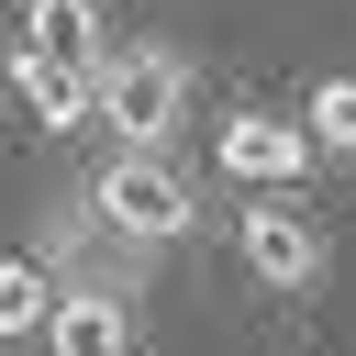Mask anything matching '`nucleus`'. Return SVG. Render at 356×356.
Here are the masks:
<instances>
[{
	"mask_svg": "<svg viewBox=\"0 0 356 356\" xmlns=\"http://www.w3.org/2000/svg\"><path fill=\"white\" fill-rule=\"evenodd\" d=\"M245 267H256V289H312V278H323V234H312L278 189H256V211H245Z\"/></svg>",
	"mask_w": 356,
	"mask_h": 356,
	"instance_id": "20e7f679",
	"label": "nucleus"
},
{
	"mask_svg": "<svg viewBox=\"0 0 356 356\" xmlns=\"http://www.w3.org/2000/svg\"><path fill=\"white\" fill-rule=\"evenodd\" d=\"M11 78H22V111H33L44 134H78V122H89V67H67V56H44V44H11Z\"/></svg>",
	"mask_w": 356,
	"mask_h": 356,
	"instance_id": "423d86ee",
	"label": "nucleus"
},
{
	"mask_svg": "<svg viewBox=\"0 0 356 356\" xmlns=\"http://www.w3.org/2000/svg\"><path fill=\"white\" fill-rule=\"evenodd\" d=\"M300 134H312V156H356V78H323Z\"/></svg>",
	"mask_w": 356,
	"mask_h": 356,
	"instance_id": "1a4fd4ad",
	"label": "nucleus"
},
{
	"mask_svg": "<svg viewBox=\"0 0 356 356\" xmlns=\"http://www.w3.org/2000/svg\"><path fill=\"white\" fill-rule=\"evenodd\" d=\"M22 44H44V56H67V67H100V0H33V22H22Z\"/></svg>",
	"mask_w": 356,
	"mask_h": 356,
	"instance_id": "0eeeda50",
	"label": "nucleus"
},
{
	"mask_svg": "<svg viewBox=\"0 0 356 356\" xmlns=\"http://www.w3.org/2000/svg\"><path fill=\"white\" fill-rule=\"evenodd\" d=\"M44 345L56 356H134V300L111 278H78V289L44 300Z\"/></svg>",
	"mask_w": 356,
	"mask_h": 356,
	"instance_id": "39448f33",
	"label": "nucleus"
},
{
	"mask_svg": "<svg viewBox=\"0 0 356 356\" xmlns=\"http://www.w3.org/2000/svg\"><path fill=\"white\" fill-rule=\"evenodd\" d=\"M44 300H56V278H44V256H0V345H22V334H44Z\"/></svg>",
	"mask_w": 356,
	"mask_h": 356,
	"instance_id": "6e6552de",
	"label": "nucleus"
},
{
	"mask_svg": "<svg viewBox=\"0 0 356 356\" xmlns=\"http://www.w3.org/2000/svg\"><path fill=\"white\" fill-rule=\"evenodd\" d=\"M89 122H111V145L167 156L178 122H189V67H178L167 44H100V67H89Z\"/></svg>",
	"mask_w": 356,
	"mask_h": 356,
	"instance_id": "f257e3e1",
	"label": "nucleus"
},
{
	"mask_svg": "<svg viewBox=\"0 0 356 356\" xmlns=\"http://www.w3.org/2000/svg\"><path fill=\"white\" fill-rule=\"evenodd\" d=\"M89 211H100V234H122V245H178V234L200 222L189 178H178V167H156L145 145H122V156L89 178Z\"/></svg>",
	"mask_w": 356,
	"mask_h": 356,
	"instance_id": "f03ea898",
	"label": "nucleus"
},
{
	"mask_svg": "<svg viewBox=\"0 0 356 356\" xmlns=\"http://www.w3.org/2000/svg\"><path fill=\"white\" fill-rule=\"evenodd\" d=\"M211 167H222V178H245V189H289V178H312V134H300V122H278V111H222Z\"/></svg>",
	"mask_w": 356,
	"mask_h": 356,
	"instance_id": "7ed1b4c3",
	"label": "nucleus"
}]
</instances>
